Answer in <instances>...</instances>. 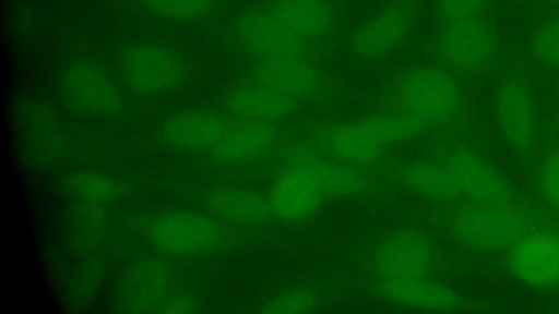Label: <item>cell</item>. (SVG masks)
Instances as JSON below:
<instances>
[{
	"instance_id": "1",
	"label": "cell",
	"mask_w": 559,
	"mask_h": 314,
	"mask_svg": "<svg viewBox=\"0 0 559 314\" xmlns=\"http://www.w3.org/2000/svg\"><path fill=\"white\" fill-rule=\"evenodd\" d=\"M222 219L202 209L180 205L129 214L122 237L143 253L177 264H205L218 253L226 232Z\"/></svg>"
},
{
	"instance_id": "2",
	"label": "cell",
	"mask_w": 559,
	"mask_h": 314,
	"mask_svg": "<svg viewBox=\"0 0 559 314\" xmlns=\"http://www.w3.org/2000/svg\"><path fill=\"white\" fill-rule=\"evenodd\" d=\"M116 74L129 94L162 98L187 87L194 69L190 56L175 43L142 37L119 48Z\"/></svg>"
},
{
	"instance_id": "3",
	"label": "cell",
	"mask_w": 559,
	"mask_h": 314,
	"mask_svg": "<svg viewBox=\"0 0 559 314\" xmlns=\"http://www.w3.org/2000/svg\"><path fill=\"white\" fill-rule=\"evenodd\" d=\"M453 230L465 244L478 249H509L538 232H559L557 222L533 205H485L468 202L453 216Z\"/></svg>"
},
{
	"instance_id": "4",
	"label": "cell",
	"mask_w": 559,
	"mask_h": 314,
	"mask_svg": "<svg viewBox=\"0 0 559 314\" xmlns=\"http://www.w3.org/2000/svg\"><path fill=\"white\" fill-rule=\"evenodd\" d=\"M128 90L117 74L90 58L71 60L58 78V95L74 114L92 120L116 119L128 109Z\"/></svg>"
},
{
	"instance_id": "5",
	"label": "cell",
	"mask_w": 559,
	"mask_h": 314,
	"mask_svg": "<svg viewBox=\"0 0 559 314\" xmlns=\"http://www.w3.org/2000/svg\"><path fill=\"white\" fill-rule=\"evenodd\" d=\"M461 102L454 77L436 67H424L407 73L394 94L395 110L420 121L426 128L449 121Z\"/></svg>"
},
{
	"instance_id": "6",
	"label": "cell",
	"mask_w": 559,
	"mask_h": 314,
	"mask_svg": "<svg viewBox=\"0 0 559 314\" xmlns=\"http://www.w3.org/2000/svg\"><path fill=\"white\" fill-rule=\"evenodd\" d=\"M178 264L158 255L142 253L123 269L118 285L117 306L122 312L156 313L182 288Z\"/></svg>"
},
{
	"instance_id": "7",
	"label": "cell",
	"mask_w": 559,
	"mask_h": 314,
	"mask_svg": "<svg viewBox=\"0 0 559 314\" xmlns=\"http://www.w3.org/2000/svg\"><path fill=\"white\" fill-rule=\"evenodd\" d=\"M180 192V205L202 209L230 224L255 226L274 215L269 197L246 190L201 183Z\"/></svg>"
},
{
	"instance_id": "8",
	"label": "cell",
	"mask_w": 559,
	"mask_h": 314,
	"mask_svg": "<svg viewBox=\"0 0 559 314\" xmlns=\"http://www.w3.org/2000/svg\"><path fill=\"white\" fill-rule=\"evenodd\" d=\"M231 35L237 44L260 59L304 57L309 45L264 9L241 13L231 25Z\"/></svg>"
},
{
	"instance_id": "9",
	"label": "cell",
	"mask_w": 559,
	"mask_h": 314,
	"mask_svg": "<svg viewBox=\"0 0 559 314\" xmlns=\"http://www.w3.org/2000/svg\"><path fill=\"white\" fill-rule=\"evenodd\" d=\"M442 164L452 174L460 194L469 202L485 205L511 203L509 182L488 162L467 148H454L445 154Z\"/></svg>"
},
{
	"instance_id": "10",
	"label": "cell",
	"mask_w": 559,
	"mask_h": 314,
	"mask_svg": "<svg viewBox=\"0 0 559 314\" xmlns=\"http://www.w3.org/2000/svg\"><path fill=\"white\" fill-rule=\"evenodd\" d=\"M231 122L205 108H186L168 114L157 129L163 145L194 153H206L225 135Z\"/></svg>"
},
{
	"instance_id": "11",
	"label": "cell",
	"mask_w": 559,
	"mask_h": 314,
	"mask_svg": "<svg viewBox=\"0 0 559 314\" xmlns=\"http://www.w3.org/2000/svg\"><path fill=\"white\" fill-rule=\"evenodd\" d=\"M508 265L523 282L534 287L559 283V232L527 235L508 249Z\"/></svg>"
},
{
	"instance_id": "12",
	"label": "cell",
	"mask_w": 559,
	"mask_h": 314,
	"mask_svg": "<svg viewBox=\"0 0 559 314\" xmlns=\"http://www.w3.org/2000/svg\"><path fill=\"white\" fill-rule=\"evenodd\" d=\"M431 265L427 239L416 230H403L389 238L376 257L374 268L382 281L425 277Z\"/></svg>"
},
{
	"instance_id": "13",
	"label": "cell",
	"mask_w": 559,
	"mask_h": 314,
	"mask_svg": "<svg viewBox=\"0 0 559 314\" xmlns=\"http://www.w3.org/2000/svg\"><path fill=\"white\" fill-rule=\"evenodd\" d=\"M439 52L451 67L471 71L487 60L491 37L486 24L476 19L450 21L439 39Z\"/></svg>"
},
{
	"instance_id": "14",
	"label": "cell",
	"mask_w": 559,
	"mask_h": 314,
	"mask_svg": "<svg viewBox=\"0 0 559 314\" xmlns=\"http://www.w3.org/2000/svg\"><path fill=\"white\" fill-rule=\"evenodd\" d=\"M317 145L330 158L356 168L377 162L385 149L362 121L326 126L319 133Z\"/></svg>"
},
{
	"instance_id": "15",
	"label": "cell",
	"mask_w": 559,
	"mask_h": 314,
	"mask_svg": "<svg viewBox=\"0 0 559 314\" xmlns=\"http://www.w3.org/2000/svg\"><path fill=\"white\" fill-rule=\"evenodd\" d=\"M20 122L26 145L38 161L53 164L64 156V132L49 105L35 99L26 101L21 110Z\"/></svg>"
},
{
	"instance_id": "16",
	"label": "cell",
	"mask_w": 559,
	"mask_h": 314,
	"mask_svg": "<svg viewBox=\"0 0 559 314\" xmlns=\"http://www.w3.org/2000/svg\"><path fill=\"white\" fill-rule=\"evenodd\" d=\"M276 140L271 122L239 120L231 122L222 140L203 155L225 164L251 161L267 155Z\"/></svg>"
},
{
	"instance_id": "17",
	"label": "cell",
	"mask_w": 559,
	"mask_h": 314,
	"mask_svg": "<svg viewBox=\"0 0 559 314\" xmlns=\"http://www.w3.org/2000/svg\"><path fill=\"white\" fill-rule=\"evenodd\" d=\"M269 200L274 215L284 220H299L311 215L324 197L308 171L282 167Z\"/></svg>"
},
{
	"instance_id": "18",
	"label": "cell",
	"mask_w": 559,
	"mask_h": 314,
	"mask_svg": "<svg viewBox=\"0 0 559 314\" xmlns=\"http://www.w3.org/2000/svg\"><path fill=\"white\" fill-rule=\"evenodd\" d=\"M223 106L239 120L272 122L292 114L295 99L255 83L228 92L223 98Z\"/></svg>"
},
{
	"instance_id": "19",
	"label": "cell",
	"mask_w": 559,
	"mask_h": 314,
	"mask_svg": "<svg viewBox=\"0 0 559 314\" xmlns=\"http://www.w3.org/2000/svg\"><path fill=\"white\" fill-rule=\"evenodd\" d=\"M411 12L406 5H394L371 17L355 33L352 44L365 57H378L391 51L406 34Z\"/></svg>"
},
{
	"instance_id": "20",
	"label": "cell",
	"mask_w": 559,
	"mask_h": 314,
	"mask_svg": "<svg viewBox=\"0 0 559 314\" xmlns=\"http://www.w3.org/2000/svg\"><path fill=\"white\" fill-rule=\"evenodd\" d=\"M264 10L307 41L323 36L333 22V11L328 0H272Z\"/></svg>"
},
{
	"instance_id": "21",
	"label": "cell",
	"mask_w": 559,
	"mask_h": 314,
	"mask_svg": "<svg viewBox=\"0 0 559 314\" xmlns=\"http://www.w3.org/2000/svg\"><path fill=\"white\" fill-rule=\"evenodd\" d=\"M257 83L293 99L305 97L317 86V75L302 57L260 59L253 70Z\"/></svg>"
},
{
	"instance_id": "22",
	"label": "cell",
	"mask_w": 559,
	"mask_h": 314,
	"mask_svg": "<svg viewBox=\"0 0 559 314\" xmlns=\"http://www.w3.org/2000/svg\"><path fill=\"white\" fill-rule=\"evenodd\" d=\"M381 290L395 303L429 311H445L457 302L454 290L425 277L382 281Z\"/></svg>"
},
{
	"instance_id": "23",
	"label": "cell",
	"mask_w": 559,
	"mask_h": 314,
	"mask_svg": "<svg viewBox=\"0 0 559 314\" xmlns=\"http://www.w3.org/2000/svg\"><path fill=\"white\" fill-rule=\"evenodd\" d=\"M498 118L507 140L516 147L528 144L534 130V111L526 89L519 83H508L498 98Z\"/></svg>"
},
{
	"instance_id": "24",
	"label": "cell",
	"mask_w": 559,
	"mask_h": 314,
	"mask_svg": "<svg viewBox=\"0 0 559 314\" xmlns=\"http://www.w3.org/2000/svg\"><path fill=\"white\" fill-rule=\"evenodd\" d=\"M225 0H129L140 14L169 24H194L211 17Z\"/></svg>"
},
{
	"instance_id": "25",
	"label": "cell",
	"mask_w": 559,
	"mask_h": 314,
	"mask_svg": "<svg viewBox=\"0 0 559 314\" xmlns=\"http://www.w3.org/2000/svg\"><path fill=\"white\" fill-rule=\"evenodd\" d=\"M305 170L308 171L324 198L355 193L365 183L359 168L333 158L324 159L321 156Z\"/></svg>"
},
{
	"instance_id": "26",
	"label": "cell",
	"mask_w": 559,
	"mask_h": 314,
	"mask_svg": "<svg viewBox=\"0 0 559 314\" xmlns=\"http://www.w3.org/2000/svg\"><path fill=\"white\" fill-rule=\"evenodd\" d=\"M61 186L70 198L90 206H104L122 192L116 179L93 171L73 172L63 180Z\"/></svg>"
},
{
	"instance_id": "27",
	"label": "cell",
	"mask_w": 559,
	"mask_h": 314,
	"mask_svg": "<svg viewBox=\"0 0 559 314\" xmlns=\"http://www.w3.org/2000/svg\"><path fill=\"white\" fill-rule=\"evenodd\" d=\"M403 179L413 190L437 201H451L461 195L443 164H412L404 169Z\"/></svg>"
},
{
	"instance_id": "28",
	"label": "cell",
	"mask_w": 559,
	"mask_h": 314,
	"mask_svg": "<svg viewBox=\"0 0 559 314\" xmlns=\"http://www.w3.org/2000/svg\"><path fill=\"white\" fill-rule=\"evenodd\" d=\"M362 122L385 146L408 141L426 129L420 121L397 110L367 118Z\"/></svg>"
},
{
	"instance_id": "29",
	"label": "cell",
	"mask_w": 559,
	"mask_h": 314,
	"mask_svg": "<svg viewBox=\"0 0 559 314\" xmlns=\"http://www.w3.org/2000/svg\"><path fill=\"white\" fill-rule=\"evenodd\" d=\"M538 186L545 204L559 215V150L548 153L538 172Z\"/></svg>"
},
{
	"instance_id": "30",
	"label": "cell",
	"mask_w": 559,
	"mask_h": 314,
	"mask_svg": "<svg viewBox=\"0 0 559 314\" xmlns=\"http://www.w3.org/2000/svg\"><path fill=\"white\" fill-rule=\"evenodd\" d=\"M534 49L546 63L559 65V20L548 23L537 33Z\"/></svg>"
},
{
	"instance_id": "31",
	"label": "cell",
	"mask_w": 559,
	"mask_h": 314,
	"mask_svg": "<svg viewBox=\"0 0 559 314\" xmlns=\"http://www.w3.org/2000/svg\"><path fill=\"white\" fill-rule=\"evenodd\" d=\"M313 297L306 291H295L272 300L265 307L267 313H301L313 306Z\"/></svg>"
},
{
	"instance_id": "32",
	"label": "cell",
	"mask_w": 559,
	"mask_h": 314,
	"mask_svg": "<svg viewBox=\"0 0 559 314\" xmlns=\"http://www.w3.org/2000/svg\"><path fill=\"white\" fill-rule=\"evenodd\" d=\"M323 154L319 146L309 142H299L288 148L283 167L305 170Z\"/></svg>"
},
{
	"instance_id": "33",
	"label": "cell",
	"mask_w": 559,
	"mask_h": 314,
	"mask_svg": "<svg viewBox=\"0 0 559 314\" xmlns=\"http://www.w3.org/2000/svg\"><path fill=\"white\" fill-rule=\"evenodd\" d=\"M485 0H438L441 13L450 21L475 17Z\"/></svg>"
},
{
	"instance_id": "34",
	"label": "cell",
	"mask_w": 559,
	"mask_h": 314,
	"mask_svg": "<svg viewBox=\"0 0 559 314\" xmlns=\"http://www.w3.org/2000/svg\"><path fill=\"white\" fill-rule=\"evenodd\" d=\"M201 305V298L198 294L181 289L169 297L156 313H192L199 311Z\"/></svg>"
}]
</instances>
